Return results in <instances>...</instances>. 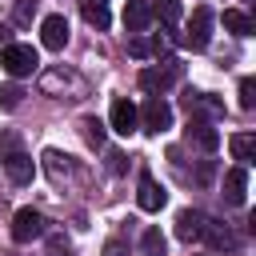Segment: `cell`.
Wrapping results in <instances>:
<instances>
[{"label": "cell", "mask_w": 256, "mask_h": 256, "mask_svg": "<svg viewBox=\"0 0 256 256\" xmlns=\"http://www.w3.org/2000/svg\"><path fill=\"white\" fill-rule=\"evenodd\" d=\"M180 76H184V64H180L176 56H164V64H160V68H144V72H140V88H144V92H152V96H164Z\"/></svg>", "instance_id": "6da1fadb"}, {"label": "cell", "mask_w": 256, "mask_h": 256, "mask_svg": "<svg viewBox=\"0 0 256 256\" xmlns=\"http://www.w3.org/2000/svg\"><path fill=\"white\" fill-rule=\"evenodd\" d=\"M0 64H4V72L8 76H32L36 72V64H40V56H36V48L32 44H8V48H0Z\"/></svg>", "instance_id": "7a4b0ae2"}, {"label": "cell", "mask_w": 256, "mask_h": 256, "mask_svg": "<svg viewBox=\"0 0 256 256\" xmlns=\"http://www.w3.org/2000/svg\"><path fill=\"white\" fill-rule=\"evenodd\" d=\"M136 116H140V128L152 132V136H160V132L172 128V104L164 96H148L144 108H136Z\"/></svg>", "instance_id": "3957f363"}, {"label": "cell", "mask_w": 256, "mask_h": 256, "mask_svg": "<svg viewBox=\"0 0 256 256\" xmlns=\"http://www.w3.org/2000/svg\"><path fill=\"white\" fill-rule=\"evenodd\" d=\"M44 232H48V220H44V212H36V208H20V212L12 216V240H16V244L40 240Z\"/></svg>", "instance_id": "277c9868"}, {"label": "cell", "mask_w": 256, "mask_h": 256, "mask_svg": "<svg viewBox=\"0 0 256 256\" xmlns=\"http://www.w3.org/2000/svg\"><path fill=\"white\" fill-rule=\"evenodd\" d=\"M212 24H216V16H212V8H196L192 12V20H188V36H184V44H192V48H208L212 44Z\"/></svg>", "instance_id": "5b68a950"}, {"label": "cell", "mask_w": 256, "mask_h": 256, "mask_svg": "<svg viewBox=\"0 0 256 256\" xmlns=\"http://www.w3.org/2000/svg\"><path fill=\"white\" fill-rule=\"evenodd\" d=\"M136 204H140V212H160V208L168 204V192L156 184V176H152V172H140V184H136Z\"/></svg>", "instance_id": "8992f818"}, {"label": "cell", "mask_w": 256, "mask_h": 256, "mask_svg": "<svg viewBox=\"0 0 256 256\" xmlns=\"http://www.w3.org/2000/svg\"><path fill=\"white\" fill-rule=\"evenodd\" d=\"M108 120H112V132H116V136H132V132L140 128L136 104H132L128 96H116V100H112V116H108Z\"/></svg>", "instance_id": "52a82bcc"}, {"label": "cell", "mask_w": 256, "mask_h": 256, "mask_svg": "<svg viewBox=\"0 0 256 256\" xmlns=\"http://www.w3.org/2000/svg\"><path fill=\"white\" fill-rule=\"evenodd\" d=\"M40 44H44L48 52H60V48L68 44V20H64L60 12H52V16L40 20Z\"/></svg>", "instance_id": "ba28073f"}, {"label": "cell", "mask_w": 256, "mask_h": 256, "mask_svg": "<svg viewBox=\"0 0 256 256\" xmlns=\"http://www.w3.org/2000/svg\"><path fill=\"white\" fill-rule=\"evenodd\" d=\"M224 204H232V208H240L244 204V196H248V168L244 164H236V168H228L224 172Z\"/></svg>", "instance_id": "9c48e42d"}, {"label": "cell", "mask_w": 256, "mask_h": 256, "mask_svg": "<svg viewBox=\"0 0 256 256\" xmlns=\"http://www.w3.org/2000/svg\"><path fill=\"white\" fill-rule=\"evenodd\" d=\"M200 240H208V248H212V252H236V248H240V236H236L228 224H220V220H208Z\"/></svg>", "instance_id": "30bf717a"}, {"label": "cell", "mask_w": 256, "mask_h": 256, "mask_svg": "<svg viewBox=\"0 0 256 256\" xmlns=\"http://www.w3.org/2000/svg\"><path fill=\"white\" fill-rule=\"evenodd\" d=\"M0 164H4V172H8V180H12V184H32V176H36V160H32V156H24L20 148H16V152H8Z\"/></svg>", "instance_id": "8fae6325"}, {"label": "cell", "mask_w": 256, "mask_h": 256, "mask_svg": "<svg viewBox=\"0 0 256 256\" xmlns=\"http://www.w3.org/2000/svg\"><path fill=\"white\" fill-rule=\"evenodd\" d=\"M204 224H208V216H204L200 208H184V212L176 216V236H180L184 244H196V240L204 236Z\"/></svg>", "instance_id": "7c38bea8"}, {"label": "cell", "mask_w": 256, "mask_h": 256, "mask_svg": "<svg viewBox=\"0 0 256 256\" xmlns=\"http://www.w3.org/2000/svg\"><path fill=\"white\" fill-rule=\"evenodd\" d=\"M188 140H192L196 148H204V152H216V148H220V132H216L212 120H204V116H192V120H188Z\"/></svg>", "instance_id": "4fadbf2b"}, {"label": "cell", "mask_w": 256, "mask_h": 256, "mask_svg": "<svg viewBox=\"0 0 256 256\" xmlns=\"http://www.w3.org/2000/svg\"><path fill=\"white\" fill-rule=\"evenodd\" d=\"M184 108H188V116H224V104L212 96V92H184Z\"/></svg>", "instance_id": "5bb4252c"}, {"label": "cell", "mask_w": 256, "mask_h": 256, "mask_svg": "<svg viewBox=\"0 0 256 256\" xmlns=\"http://www.w3.org/2000/svg\"><path fill=\"white\" fill-rule=\"evenodd\" d=\"M152 24V4L148 0H128L124 4V28L128 32H144Z\"/></svg>", "instance_id": "9a60e30c"}, {"label": "cell", "mask_w": 256, "mask_h": 256, "mask_svg": "<svg viewBox=\"0 0 256 256\" xmlns=\"http://www.w3.org/2000/svg\"><path fill=\"white\" fill-rule=\"evenodd\" d=\"M40 88H44V92H68V88L80 92L84 84H80V76H72V72H64V68H52V72L40 76Z\"/></svg>", "instance_id": "2e32d148"}, {"label": "cell", "mask_w": 256, "mask_h": 256, "mask_svg": "<svg viewBox=\"0 0 256 256\" xmlns=\"http://www.w3.org/2000/svg\"><path fill=\"white\" fill-rule=\"evenodd\" d=\"M40 160H44V172H48V180H52V184H60V180L72 172V164H68V156H64L60 148H44V156H40Z\"/></svg>", "instance_id": "e0dca14e"}, {"label": "cell", "mask_w": 256, "mask_h": 256, "mask_svg": "<svg viewBox=\"0 0 256 256\" xmlns=\"http://www.w3.org/2000/svg\"><path fill=\"white\" fill-rule=\"evenodd\" d=\"M228 148H232L236 164H244V168L256 160V136H252V132H236V136L228 140Z\"/></svg>", "instance_id": "ac0fdd59"}, {"label": "cell", "mask_w": 256, "mask_h": 256, "mask_svg": "<svg viewBox=\"0 0 256 256\" xmlns=\"http://www.w3.org/2000/svg\"><path fill=\"white\" fill-rule=\"evenodd\" d=\"M80 12H84V20H88L92 28H100V32L112 24V12H108V4H104V0H84V4H80Z\"/></svg>", "instance_id": "d6986e66"}, {"label": "cell", "mask_w": 256, "mask_h": 256, "mask_svg": "<svg viewBox=\"0 0 256 256\" xmlns=\"http://www.w3.org/2000/svg\"><path fill=\"white\" fill-rule=\"evenodd\" d=\"M224 28H228L232 36H240V40H244V36H252V16H248V12H240V8H228V12H224Z\"/></svg>", "instance_id": "ffe728a7"}, {"label": "cell", "mask_w": 256, "mask_h": 256, "mask_svg": "<svg viewBox=\"0 0 256 256\" xmlns=\"http://www.w3.org/2000/svg\"><path fill=\"white\" fill-rule=\"evenodd\" d=\"M152 16H156V20H164V24L172 28V24H180L184 8H180V0H152Z\"/></svg>", "instance_id": "44dd1931"}, {"label": "cell", "mask_w": 256, "mask_h": 256, "mask_svg": "<svg viewBox=\"0 0 256 256\" xmlns=\"http://www.w3.org/2000/svg\"><path fill=\"white\" fill-rule=\"evenodd\" d=\"M80 132H84V140H88L92 148H100V144H104V124H100L96 116H84V120H80Z\"/></svg>", "instance_id": "7402d4cb"}, {"label": "cell", "mask_w": 256, "mask_h": 256, "mask_svg": "<svg viewBox=\"0 0 256 256\" xmlns=\"http://www.w3.org/2000/svg\"><path fill=\"white\" fill-rule=\"evenodd\" d=\"M140 248H144V256H164V236H160V228H144Z\"/></svg>", "instance_id": "603a6c76"}, {"label": "cell", "mask_w": 256, "mask_h": 256, "mask_svg": "<svg viewBox=\"0 0 256 256\" xmlns=\"http://www.w3.org/2000/svg\"><path fill=\"white\" fill-rule=\"evenodd\" d=\"M20 100H24V88H20V84H4V88H0V108H4V112H16Z\"/></svg>", "instance_id": "cb8c5ba5"}, {"label": "cell", "mask_w": 256, "mask_h": 256, "mask_svg": "<svg viewBox=\"0 0 256 256\" xmlns=\"http://www.w3.org/2000/svg\"><path fill=\"white\" fill-rule=\"evenodd\" d=\"M128 52H132L136 60H148V56H152V40H144L140 32H132V40H128Z\"/></svg>", "instance_id": "d4e9b609"}, {"label": "cell", "mask_w": 256, "mask_h": 256, "mask_svg": "<svg viewBox=\"0 0 256 256\" xmlns=\"http://www.w3.org/2000/svg\"><path fill=\"white\" fill-rule=\"evenodd\" d=\"M240 108H248V112L256 108V80H252V76L240 80Z\"/></svg>", "instance_id": "484cf974"}, {"label": "cell", "mask_w": 256, "mask_h": 256, "mask_svg": "<svg viewBox=\"0 0 256 256\" xmlns=\"http://www.w3.org/2000/svg\"><path fill=\"white\" fill-rule=\"evenodd\" d=\"M32 12H36V0H16L12 20H16V24H28V20H32Z\"/></svg>", "instance_id": "4316f807"}, {"label": "cell", "mask_w": 256, "mask_h": 256, "mask_svg": "<svg viewBox=\"0 0 256 256\" xmlns=\"http://www.w3.org/2000/svg\"><path fill=\"white\" fill-rule=\"evenodd\" d=\"M16 148H20V136H16V132H0V160H4L8 152H16Z\"/></svg>", "instance_id": "83f0119b"}, {"label": "cell", "mask_w": 256, "mask_h": 256, "mask_svg": "<svg viewBox=\"0 0 256 256\" xmlns=\"http://www.w3.org/2000/svg\"><path fill=\"white\" fill-rule=\"evenodd\" d=\"M108 172H124V152H108Z\"/></svg>", "instance_id": "f1b7e54d"}, {"label": "cell", "mask_w": 256, "mask_h": 256, "mask_svg": "<svg viewBox=\"0 0 256 256\" xmlns=\"http://www.w3.org/2000/svg\"><path fill=\"white\" fill-rule=\"evenodd\" d=\"M104 256H128L124 240H108V244H104Z\"/></svg>", "instance_id": "f546056e"}, {"label": "cell", "mask_w": 256, "mask_h": 256, "mask_svg": "<svg viewBox=\"0 0 256 256\" xmlns=\"http://www.w3.org/2000/svg\"><path fill=\"white\" fill-rule=\"evenodd\" d=\"M8 44H12V28H8V24H0V48H8Z\"/></svg>", "instance_id": "4dcf8cb0"}]
</instances>
